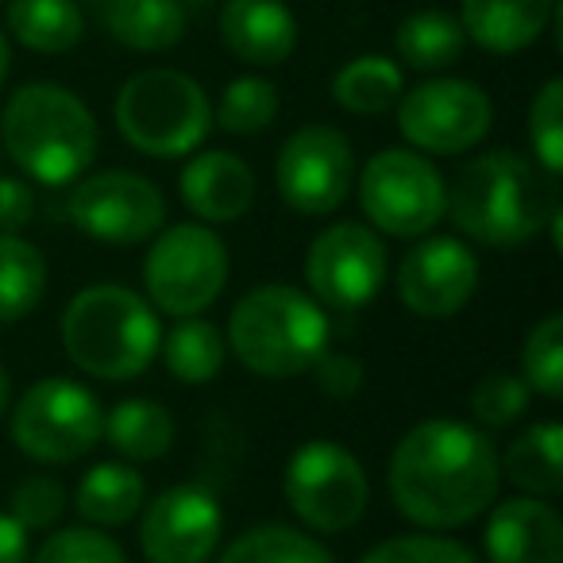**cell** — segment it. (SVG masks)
<instances>
[{
    "instance_id": "6da1fadb",
    "label": "cell",
    "mask_w": 563,
    "mask_h": 563,
    "mask_svg": "<svg viewBox=\"0 0 563 563\" xmlns=\"http://www.w3.org/2000/svg\"><path fill=\"white\" fill-rule=\"evenodd\" d=\"M498 444L478 424L455 417L421 421L390 455V498L406 521L429 532L463 529L498 501Z\"/></svg>"
},
{
    "instance_id": "7a4b0ae2",
    "label": "cell",
    "mask_w": 563,
    "mask_h": 563,
    "mask_svg": "<svg viewBox=\"0 0 563 563\" xmlns=\"http://www.w3.org/2000/svg\"><path fill=\"white\" fill-rule=\"evenodd\" d=\"M560 209L552 174L509 147L471 158L448 189L444 212L463 235L486 247H517L540 235Z\"/></svg>"
},
{
    "instance_id": "3957f363",
    "label": "cell",
    "mask_w": 563,
    "mask_h": 563,
    "mask_svg": "<svg viewBox=\"0 0 563 563\" xmlns=\"http://www.w3.org/2000/svg\"><path fill=\"white\" fill-rule=\"evenodd\" d=\"M97 120L74 89L27 81L0 112V151L40 186H70L97 158Z\"/></svg>"
},
{
    "instance_id": "277c9868",
    "label": "cell",
    "mask_w": 563,
    "mask_h": 563,
    "mask_svg": "<svg viewBox=\"0 0 563 563\" xmlns=\"http://www.w3.org/2000/svg\"><path fill=\"white\" fill-rule=\"evenodd\" d=\"M163 324L143 294L120 282H97L70 298L63 313V352L97 383L140 378L158 360Z\"/></svg>"
},
{
    "instance_id": "5b68a950",
    "label": "cell",
    "mask_w": 563,
    "mask_h": 563,
    "mask_svg": "<svg viewBox=\"0 0 563 563\" xmlns=\"http://www.w3.org/2000/svg\"><path fill=\"white\" fill-rule=\"evenodd\" d=\"M228 352L258 378H298L329 352L332 324L309 290L266 282L228 313Z\"/></svg>"
},
{
    "instance_id": "8992f818",
    "label": "cell",
    "mask_w": 563,
    "mask_h": 563,
    "mask_svg": "<svg viewBox=\"0 0 563 563\" xmlns=\"http://www.w3.org/2000/svg\"><path fill=\"white\" fill-rule=\"evenodd\" d=\"M112 120L140 155L186 158L209 140L212 101L197 78L170 66H151L120 86Z\"/></svg>"
},
{
    "instance_id": "52a82bcc",
    "label": "cell",
    "mask_w": 563,
    "mask_h": 563,
    "mask_svg": "<svg viewBox=\"0 0 563 563\" xmlns=\"http://www.w3.org/2000/svg\"><path fill=\"white\" fill-rule=\"evenodd\" d=\"M228 274V247L209 224H174L151 235V251L143 258V290L155 313L181 321L201 317L212 301H220Z\"/></svg>"
},
{
    "instance_id": "ba28073f",
    "label": "cell",
    "mask_w": 563,
    "mask_h": 563,
    "mask_svg": "<svg viewBox=\"0 0 563 563\" xmlns=\"http://www.w3.org/2000/svg\"><path fill=\"white\" fill-rule=\"evenodd\" d=\"M355 189L371 228L398 240L429 235L448 205L444 174L413 147H386L371 155L367 166L355 170Z\"/></svg>"
},
{
    "instance_id": "9c48e42d",
    "label": "cell",
    "mask_w": 563,
    "mask_h": 563,
    "mask_svg": "<svg viewBox=\"0 0 563 563\" xmlns=\"http://www.w3.org/2000/svg\"><path fill=\"white\" fill-rule=\"evenodd\" d=\"M104 409L86 383L51 375L20 394L12 409V444L35 463L63 467L89 455L101 440Z\"/></svg>"
},
{
    "instance_id": "30bf717a",
    "label": "cell",
    "mask_w": 563,
    "mask_h": 563,
    "mask_svg": "<svg viewBox=\"0 0 563 563\" xmlns=\"http://www.w3.org/2000/svg\"><path fill=\"white\" fill-rule=\"evenodd\" d=\"M282 494L313 532H347L371 506V478L360 455L336 440H306L286 460Z\"/></svg>"
},
{
    "instance_id": "8fae6325",
    "label": "cell",
    "mask_w": 563,
    "mask_h": 563,
    "mask_svg": "<svg viewBox=\"0 0 563 563\" xmlns=\"http://www.w3.org/2000/svg\"><path fill=\"white\" fill-rule=\"evenodd\" d=\"M398 112V132L421 155H463L490 135L494 101L483 86L467 78H429L406 89Z\"/></svg>"
},
{
    "instance_id": "7c38bea8",
    "label": "cell",
    "mask_w": 563,
    "mask_h": 563,
    "mask_svg": "<svg viewBox=\"0 0 563 563\" xmlns=\"http://www.w3.org/2000/svg\"><path fill=\"white\" fill-rule=\"evenodd\" d=\"M390 274L383 235L360 220H340L313 235L306 251V290L324 309L352 313L378 298Z\"/></svg>"
},
{
    "instance_id": "4fadbf2b",
    "label": "cell",
    "mask_w": 563,
    "mask_h": 563,
    "mask_svg": "<svg viewBox=\"0 0 563 563\" xmlns=\"http://www.w3.org/2000/svg\"><path fill=\"white\" fill-rule=\"evenodd\" d=\"M355 147L340 128L306 124L274 158L278 197L301 217H329L355 189Z\"/></svg>"
},
{
    "instance_id": "5bb4252c",
    "label": "cell",
    "mask_w": 563,
    "mask_h": 563,
    "mask_svg": "<svg viewBox=\"0 0 563 563\" xmlns=\"http://www.w3.org/2000/svg\"><path fill=\"white\" fill-rule=\"evenodd\" d=\"M66 212L86 240L132 247L166 224V197L135 170H97L78 178L66 197Z\"/></svg>"
},
{
    "instance_id": "9a60e30c",
    "label": "cell",
    "mask_w": 563,
    "mask_h": 563,
    "mask_svg": "<svg viewBox=\"0 0 563 563\" xmlns=\"http://www.w3.org/2000/svg\"><path fill=\"white\" fill-rule=\"evenodd\" d=\"M140 548L147 563H209L224 537V509L201 483L166 486L140 509Z\"/></svg>"
},
{
    "instance_id": "2e32d148",
    "label": "cell",
    "mask_w": 563,
    "mask_h": 563,
    "mask_svg": "<svg viewBox=\"0 0 563 563\" xmlns=\"http://www.w3.org/2000/svg\"><path fill=\"white\" fill-rule=\"evenodd\" d=\"M398 301L421 321L463 313L478 290V255L455 235H424L398 266Z\"/></svg>"
},
{
    "instance_id": "e0dca14e",
    "label": "cell",
    "mask_w": 563,
    "mask_h": 563,
    "mask_svg": "<svg viewBox=\"0 0 563 563\" xmlns=\"http://www.w3.org/2000/svg\"><path fill=\"white\" fill-rule=\"evenodd\" d=\"M486 514L483 548L490 563H563V517L548 498L517 494Z\"/></svg>"
},
{
    "instance_id": "ac0fdd59",
    "label": "cell",
    "mask_w": 563,
    "mask_h": 563,
    "mask_svg": "<svg viewBox=\"0 0 563 563\" xmlns=\"http://www.w3.org/2000/svg\"><path fill=\"white\" fill-rule=\"evenodd\" d=\"M178 194L201 224H232L255 205V170L232 151H201L181 166Z\"/></svg>"
},
{
    "instance_id": "d6986e66",
    "label": "cell",
    "mask_w": 563,
    "mask_h": 563,
    "mask_svg": "<svg viewBox=\"0 0 563 563\" xmlns=\"http://www.w3.org/2000/svg\"><path fill=\"white\" fill-rule=\"evenodd\" d=\"M220 43L240 63L271 70L298 51V20L286 9V0H224Z\"/></svg>"
},
{
    "instance_id": "ffe728a7",
    "label": "cell",
    "mask_w": 563,
    "mask_h": 563,
    "mask_svg": "<svg viewBox=\"0 0 563 563\" xmlns=\"http://www.w3.org/2000/svg\"><path fill=\"white\" fill-rule=\"evenodd\" d=\"M555 0H460V27L486 55H521L548 32Z\"/></svg>"
},
{
    "instance_id": "44dd1931",
    "label": "cell",
    "mask_w": 563,
    "mask_h": 563,
    "mask_svg": "<svg viewBox=\"0 0 563 563\" xmlns=\"http://www.w3.org/2000/svg\"><path fill=\"white\" fill-rule=\"evenodd\" d=\"M143 501H147V483L124 460L97 463L74 486V509L93 529H120L132 517H140Z\"/></svg>"
},
{
    "instance_id": "7402d4cb",
    "label": "cell",
    "mask_w": 563,
    "mask_h": 563,
    "mask_svg": "<svg viewBox=\"0 0 563 563\" xmlns=\"http://www.w3.org/2000/svg\"><path fill=\"white\" fill-rule=\"evenodd\" d=\"M101 16L112 40L143 55L174 51L189 27L181 0H101Z\"/></svg>"
},
{
    "instance_id": "603a6c76",
    "label": "cell",
    "mask_w": 563,
    "mask_h": 563,
    "mask_svg": "<svg viewBox=\"0 0 563 563\" xmlns=\"http://www.w3.org/2000/svg\"><path fill=\"white\" fill-rule=\"evenodd\" d=\"M101 437L112 444V452L124 463H155L178 440V424H174L170 409L158 406L151 398H124L104 413Z\"/></svg>"
},
{
    "instance_id": "cb8c5ba5",
    "label": "cell",
    "mask_w": 563,
    "mask_h": 563,
    "mask_svg": "<svg viewBox=\"0 0 563 563\" xmlns=\"http://www.w3.org/2000/svg\"><path fill=\"white\" fill-rule=\"evenodd\" d=\"M501 460V478L532 498L563 494V429L555 421H537L506 448Z\"/></svg>"
},
{
    "instance_id": "d4e9b609",
    "label": "cell",
    "mask_w": 563,
    "mask_h": 563,
    "mask_svg": "<svg viewBox=\"0 0 563 563\" xmlns=\"http://www.w3.org/2000/svg\"><path fill=\"white\" fill-rule=\"evenodd\" d=\"M9 35L35 55H66L86 35V12L78 0H9Z\"/></svg>"
},
{
    "instance_id": "484cf974",
    "label": "cell",
    "mask_w": 563,
    "mask_h": 563,
    "mask_svg": "<svg viewBox=\"0 0 563 563\" xmlns=\"http://www.w3.org/2000/svg\"><path fill=\"white\" fill-rule=\"evenodd\" d=\"M394 51H398V58H401L398 66H409V70H417V74H440L463 58L467 35H463L460 20H455L452 12L421 9L398 24Z\"/></svg>"
},
{
    "instance_id": "4316f807",
    "label": "cell",
    "mask_w": 563,
    "mask_h": 563,
    "mask_svg": "<svg viewBox=\"0 0 563 563\" xmlns=\"http://www.w3.org/2000/svg\"><path fill=\"white\" fill-rule=\"evenodd\" d=\"M406 93V70L386 55H360L332 78V101L352 117H383Z\"/></svg>"
},
{
    "instance_id": "83f0119b",
    "label": "cell",
    "mask_w": 563,
    "mask_h": 563,
    "mask_svg": "<svg viewBox=\"0 0 563 563\" xmlns=\"http://www.w3.org/2000/svg\"><path fill=\"white\" fill-rule=\"evenodd\" d=\"M158 355H163L166 371H170L178 383L209 386L212 378L224 371L228 340H224V332L212 321H205V317H181L163 336Z\"/></svg>"
},
{
    "instance_id": "f1b7e54d",
    "label": "cell",
    "mask_w": 563,
    "mask_h": 563,
    "mask_svg": "<svg viewBox=\"0 0 563 563\" xmlns=\"http://www.w3.org/2000/svg\"><path fill=\"white\" fill-rule=\"evenodd\" d=\"M47 294V258L20 232L0 235V324H16Z\"/></svg>"
},
{
    "instance_id": "f546056e",
    "label": "cell",
    "mask_w": 563,
    "mask_h": 563,
    "mask_svg": "<svg viewBox=\"0 0 563 563\" xmlns=\"http://www.w3.org/2000/svg\"><path fill=\"white\" fill-rule=\"evenodd\" d=\"M217 563H336V555L290 525H255L235 537Z\"/></svg>"
},
{
    "instance_id": "4dcf8cb0",
    "label": "cell",
    "mask_w": 563,
    "mask_h": 563,
    "mask_svg": "<svg viewBox=\"0 0 563 563\" xmlns=\"http://www.w3.org/2000/svg\"><path fill=\"white\" fill-rule=\"evenodd\" d=\"M278 109H282V97H278V86L258 74H243V78H232L220 93L217 109H212V124H220L228 135H258L278 120Z\"/></svg>"
},
{
    "instance_id": "1f68e13d",
    "label": "cell",
    "mask_w": 563,
    "mask_h": 563,
    "mask_svg": "<svg viewBox=\"0 0 563 563\" xmlns=\"http://www.w3.org/2000/svg\"><path fill=\"white\" fill-rule=\"evenodd\" d=\"M532 394L548 401L563 398V317L548 313L544 321L532 324V332L521 344V371Z\"/></svg>"
},
{
    "instance_id": "d6a6232c",
    "label": "cell",
    "mask_w": 563,
    "mask_h": 563,
    "mask_svg": "<svg viewBox=\"0 0 563 563\" xmlns=\"http://www.w3.org/2000/svg\"><path fill=\"white\" fill-rule=\"evenodd\" d=\"M532 390L525 386L521 375L514 371H490L475 383L467 406H471V421L483 424V429H509L525 417L529 409Z\"/></svg>"
},
{
    "instance_id": "836d02e7",
    "label": "cell",
    "mask_w": 563,
    "mask_h": 563,
    "mask_svg": "<svg viewBox=\"0 0 563 563\" xmlns=\"http://www.w3.org/2000/svg\"><path fill=\"white\" fill-rule=\"evenodd\" d=\"M529 143L537 166L552 178L563 170V78H548L529 104Z\"/></svg>"
},
{
    "instance_id": "e575fe53",
    "label": "cell",
    "mask_w": 563,
    "mask_h": 563,
    "mask_svg": "<svg viewBox=\"0 0 563 563\" xmlns=\"http://www.w3.org/2000/svg\"><path fill=\"white\" fill-rule=\"evenodd\" d=\"M360 563H483L467 544L440 532H413V537H390L375 544Z\"/></svg>"
},
{
    "instance_id": "d590c367",
    "label": "cell",
    "mask_w": 563,
    "mask_h": 563,
    "mask_svg": "<svg viewBox=\"0 0 563 563\" xmlns=\"http://www.w3.org/2000/svg\"><path fill=\"white\" fill-rule=\"evenodd\" d=\"M27 563H128L124 548L112 537H104L93 525H74V529L51 532L40 544V552Z\"/></svg>"
},
{
    "instance_id": "8d00e7d4",
    "label": "cell",
    "mask_w": 563,
    "mask_h": 563,
    "mask_svg": "<svg viewBox=\"0 0 563 563\" xmlns=\"http://www.w3.org/2000/svg\"><path fill=\"white\" fill-rule=\"evenodd\" d=\"M70 498H66V486L55 475H27L24 483L12 490V506L9 514L24 525L27 532H43L55 529L58 517L66 514Z\"/></svg>"
},
{
    "instance_id": "74e56055",
    "label": "cell",
    "mask_w": 563,
    "mask_h": 563,
    "mask_svg": "<svg viewBox=\"0 0 563 563\" xmlns=\"http://www.w3.org/2000/svg\"><path fill=\"white\" fill-rule=\"evenodd\" d=\"M313 375H317L321 394H329V398H336V401H347V398H355V394L363 390V378H367V371H363L360 355L332 352V347H329V352L313 363Z\"/></svg>"
},
{
    "instance_id": "f35d334b",
    "label": "cell",
    "mask_w": 563,
    "mask_h": 563,
    "mask_svg": "<svg viewBox=\"0 0 563 563\" xmlns=\"http://www.w3.org/2000/svg\"><path fill=\"white\" fill-rule=\"evenodd\" d=\"M35 217V189L24 178H0V235L27 228Z\"/></svg>"
},
{
    "instance_id": "ab89813d",
    "label": "cell",
    "mask_w": 563,
    "mask_h": 563,
    "mask_svg": "<svg viewBox=\"0 0 563 563\" xmlns=\"http://www.w3.org/2000/svg\"><path fill=\"white\" fill-rule=\"evenodd\" d=\"M32 560V532L12 514H0V563H27Z\"/></svg>"
},
{
    "instance_id": "60d3db41",
    "label": "cell",
    "mask_w": 563,
    "mask_h": 563,
    "mask_svg": "<svg viewBox=\"0 0 563 563\" xmlns=\"http://www.w3.org/2000/svg\"><path fill=\"white\" fill-rule=\"evenodd\" d=\"M9 70H12V47H9V35L0 32V89L9 81Z\"/></svg>"
},
{
    "instance_id": "b9f144b4",
    "label": "cell",
    "mask_w": 563,
    "mask_h": 563,
    "mask_svg": "<svg viewBox=\"0 0 563 563\" xmlns=\"http://www.w3.org/2000/svg\"><path fill=\"white\" fill-rule=\"evenodd\" d=\"M9 398H12V378H9V371L0 367V417L9 409Z\"/></svg>"
},
{
    "instance_id": "7bdbcfd3",
    "label": "cell",
    "mask_w": 563,
    "mask_h": 563,
    "mask_svg": "<svg viewBox=\"0 0 563 563\" xmlns=\"http://www.w3.org/2000/svg\"><path fill=\"white\" fill-rule=\"evenodd\" d=\"M181 4H197V9H205V4H209V0H181Z\"/></svg>"
},
{
    "instance_id": "ee69618b",
    "label": "cell",
    "mask_w": 563,
    "mask_h": 563,
    "mask_svg": "<svg viewBox=\"0 0 563 563\" xmlns=\"http://www.w3.org/2000/svg\"><path fill=\"white\" fill-rule=\"evenodd\" d=\"M0 158H4V151H0Z\"/></svg>"
}]
</instances>
